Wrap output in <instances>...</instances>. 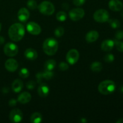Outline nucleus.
<instances>
[{"label":"nucleus","mask_w":123,"mask_h":123,"mask_svg":"<svg viewBox=\"0 0 123 123\" xmlns=\"http://www.w3.org/2000/svg\"><path fill=\"white\" fill-rule=\"evenodd\" d=\"M38 95L42 97H46L49 93V88L46 84H41L37 90Z\"/></svg>","instance_id":"f3484780"},{"label":"nucleus","mask_w":123,"mask_h":123,"mask_svg":"<svg viewBox=\"0 0 123 123\" xmlns=\"http://www.w3.org/2000/svg\"><path fill=\"white\" fill-rule=\"evenodd\" d=\"M62 8H64V9L67 10L68 8V7H69V6H68V5L67 4V3H64V4H62Z\"/></svg>","instance_id":"c9c22d12"},{"label":"nucleus","mask_w":123,"mask_h":123,"mask_svg":"<svg viewBox=\"0 0 123 123\" xmlns=\"http://www.w3.org/2000/svg\"><path fill=\"white\" fill-rule=\"evenodd\" d=\"M26 30L29 33L32 35H38L42 31L40 25L34 22H30L28 23L26 25Z\"/></svg>","instance_id":"9d476101"},{"label":"nucleus","mask_w":123,"mask_h":123,"mask_svg":"<svg viewBox=\"0 0 123 123\" xmlns=\"http://www.w3.org/2000/svg\"><path fill=\"white\" fill-rule=\"evenodd\" d=\"M19 76L21 77L22 78H26L30 75V72L29 70L26 68H23L20 69V70L19 72Z\"/></svg>","instance_id":"a878e982"},{"label":"nucleus","mask_w":123,"mask_h":123,"mask_svg":"<svg viewBox=\"0 0 123 123\" xmlns=\"http://www.w3.org/2000/svg\"><path fill=\"white\" fill-rule=\"evenodd\" d=\"M85 12L82 8H75L71 10L69 12V17L73 21H78L84 18Z\"/></svg>","instance_id":"0eeeda50"},{"label":"nucleus","mask_w":123,"mask_h":123,"mask_svg":"<svg viewBox=\"0 0 123 123\" xmlns=\"http://www.w3.org/2000/svg\"><path fill=\"white\" fill-rule=\"evenodd\" d=\"M56 62L54 60H49L44 63V69L45 70L52 71L56 66Z\"/></svg>","instance_id":"412c9836"},{"label":"nucleus","mask_w":123,"mask_h":123,"mask_svg":"<svg viewBox=\"0 0 123 123\" xmlns=\"http://www.w3.org/2000/svg\"><path fill=\"white\" fill-rule=\"evenodd\" d=\"M36 84L34 81H33V80H30V81L26 83V86L28 90H32L34 88L35 86H36Z\"/></svg>","instance_id":"7c9ffc66"},{"label":"nucleus","mask_w":123,"mask_h":123,"mask_svg":"<svg viewBox=\"0 0 123 123\" xmlns=\"http://www.w3.org/2000/svg\"><path fill=\"white\" fill-rule=\"evenodd\" d=\"M115 90V84L111 80H106L100 83L98 86V91L103 95H109L112 93Z\"/></svg>","instance_id":"7ed1b4c3"},{"label":"nucleus","mask_w":123,"mask_h":123,"mask_svg":"<svg viewBox=\"0 0 123 123\" xmlns=\"http://www.w3.org/2000/svg\"><path fill=\"white\" fill-rule=\"evenodd\" d=\"M68 65L66 62H62L59 64V68L61 71H66L68 69Z\"/></svg>","instance_id":"2f4dec72"},{"label":"nucleus","mask_w":123,"mask_h":123,"mask_svg":"<svg viewBox=\"0 0 123 123\" xmlns=\"http://www.w3.org/2000/svg\"><path fill=\"white\" fill-rule=\"evenodd\" d=\"M9 118L12 123H17L22 121L23 118V113L20 109H14L10 112Z\"/></svg>","instance_id":"1a4fd4ad"},{"label":"nucleus","mask_w":123,"mask_h":123,"mask_svg":"<svg viewBox=\"0 0 123 123\" xmlns=\"http://www.w3.org/2000/svg\"><path fill=\"white\" fill-rule=\"evenodd\" d=\"M56 18L58 21L64 22L67 19V14L64 12H59L56 14Z\"/></svg>","instance_id":"393cba45"},{"label":"nucleus","mask_w":123,"mask_h":123,"mask_svg":"<svg viewBox=\"0 0 123 123\" xmlns=\"http://www.w3.org/2000/svg\"><path fill=\"white\" fill-rule=\"evenodd\" d=\"M58 48V43L54 38H48L45 40L43 44V49L46 55L52 56L56 53Z\"/></svg>","instance_id":"f03ea898"},{"label":"nucleus","mask_w":123,"mask_h":123,"mask_svg":"<svg viewBox=\"0 0 123 123\" xmlns=\"http://www.w3.org/2000/svg\"><path fill=\"white\" fill-rule=\"evenodd\" d=\"M19 49H18V46L13 43H7L5 45L4 48V52L7 56H14L18 54Z\"/></svg>","instance_id":"423d86ee"},{"label":"nucleus","mask_w":123,"mask_h":123,"mask_svg":"<svg viewBox=\"0 0 123 123\" xmlns=\"http://www.w3.org/2000/svg\"><path fill=\"white\" fill-rule=\"evenodd\" d=\"M114 55L111 54H107L104 57V60L105 62H112L114 61Z\"/></svg>","instance_id":"c756f323"},{"label":"nucleus","mask_w":123,"mask_h":123,"mask_svg":"<svg viewBox=\"0 0 123 123\" xmlns=\"http://www.w3.org/2000/svg\"><path fill=\"white\" fill-rule=\"evenodd\" d=\"M1 24H0V31H1Z\"/></svg>","instance_id":"a19ab883"},{"label":"nucleus","mask_w":123,"mask_h":123,"mask_svg":"<svg viewBox=\"0 0 123 123\" xmlns=\"http://www.w3.org/2000/svg\"><path fill=\"white\" fill-rule=\"evenodd\" d=\"M103 68V66L102 64L100 62H94L91 65V69L92 72H100Z\"/></svg>","instance_id":"5701e85b"},{"label":"nucleus","mask_w":123,"mask_h":123,"mask_svg":"<svg viewBox=\"0 0 123 123\" xmlns=\"http://www.w3.org/2000/svg\"><path fill=\"white\" fill-rule=\"evenodd\" d=\"M39 12L44 15H51L55 12V7L52 2L44 1L38 6Z\"/></svg>","instance_id":"20e7f679"},{"label":"nucleus","mask_w":123,"mask_h":123,"mask_svg":"<svg viewBox=\"0 0 123 123\" xmlns=\"http://www.w3.org/2000/svg\"><path fill=\"white\" fill-rule=\"evenodd\" d=\"M93 18L97 22L104 23L108 22L109 19V14L106 10L100 9L94 13Z\"/></svg>","instance_id":"39448f33"},{"label":"nucleus","mask_w":123,"mask_h":123,"mask_svg":"<svg viewBox=\"0 0 123 123\" xmlns=\"http://www.w3.org/2000/svg\"><path fill=\"white\" fill-rule=\"evenodd\" d=\"M98 32L96 31H91L88 32L85 37L86 42L88 43H93L96 42L98 38Z\"/></svg>","instance_id":"6ab92c4d"},{"label":"nucleus","mask_w":123,"mask_h":123,"mask_svg":"<svg viewBox=\"0 0 123 123\" xmlns=\"http://www.w3.org/2000/svg\"><path fill=\"white\" fill-rule=\"evenodd\" d=\"M18 62L14 59H8L6 61L5 63V67L6 69L10 72H14L18 69Z\"/></svg>","instance_id":"9b49d317"},{"label":"nucleus","mask_w":123,"mask_h":123,"mask_svg":"<svg viewBox=\"0 0 123 123\" xmlns=\"http://www.w3.org/2000/svg\"><path fill=\"white\" fill-rule=\"evenodd\" d=\"M16 104H17V100H16L14 99V98L11 99L9 101V102H8V105H9V106H10L12 107L15 106L16 105Z\"/></svg>","instance_id":"f704fd0d"},{"label":"nucleus","mask_w":123,"mask_h":123,"mask_svg":"<svg viewBox=\"0 0 123 123\" xmlns=\"http://www.w3.org/2000/svg\"><path fill=\"white\" fill-rule=\"evenodd\" d=\"M86 0H73V4L76 6H82Z\"/></svg>","instance_id":"72a5a7b5"},{"label":"nucleus","mask_w":123,"mask_h":123,"mask_svg":"<svg viewBox=\"0 0 123 123\" xmlns=\"http://www.w3.org/2000/svg\"><path fill=\"white\" fill-rule=\"evenodd\" d=\"M79 58V53L76 49H71L66 55V60L71 65L76 63Z\"/></svg>","instance_id":"6e6552de"},{"label":"nucleus","mask_w":123,"mask_h":123,"mask_svg":"<svg viewBox=\"0 0 123 123\" xmlns=\"http://www.w3.org/2000/svg\"><path fill=\"white\" fill-rule=\"evenodd\" d=\"M114 43H115V46H116L117 50L119 52H123V42H120V41L115 40H114Z\"/></svg>","instance_id":"c85d7f7f"},{"label":"nucleus","mask_w":123,"mask_h":123,"mask_svg":"<svg viewBox=\"0 0 123 123\" xmlns=\"http://www.w3.org/2000/svg\"><path fill=\"white\" fill-rule=\"evenodd\" d=\"M4 41H5L4 38L2 36H0V44H3V43H4Z\"/></svg>","instance_id":"e433bc0d"},{"label":"nucleus","mask_w":123,"mask_h":123,"mask_svg":"<svg viewBox=\"0 0 123 123\" xmlns=\"http://www.w3.org/2000/svg\"><path fill=\"white\" fill-rule=\"evenodd\" d=\"M115 37L117 40H122L123 38V31H118L115 33Z\"/></svg>","instance_id":"473e14b6"},{"label":"nucleus","mask_w":123,"mask_h":123,"mask_svg":"<svg viewBox=\"0 0 123 123\" xmlns=\"http://www.w3.org/2000/svg\"><path fill=\"white\" fill-rule=\"evenodd\" d=\"M117 123H123V119L121 118L117 121Z\"/></svg>","instance_id":"4c0bfd02"},{"label":"nucleus","mask_w":123,"mask_h":123,"mask_svg":"<svg viewBox=\"0 0 123 123\" xmlns=\"http://www.w3.org/2000/svg\"><path fill=\"white\" fill-rule=\"evenodd\" d=\"M25 58L30 61H34L38 57V54L35 49L32 48H29L26 49L24 53Z\"/></svg>","instance_id":"dca6fc26"},{"label":"nucleus","mask_w":123,"mask_h":123,"mask_svg":"<svg viewBox=\"0 0 123 123\" xmlns=\"http://www.w3.org/2000/svg\"><path fill=\"white\" fill-rule=\"evenodd\" d=\"M114 45H115L114 41L112 40H106L102 42L101 48L103 51L109 52L113 49Z\"/></svg>","instance_id":"a211bd4d"},{"label":"nucleus","mask_w":123,"mask_h":123,"mask_svg":"<svg viewBox=\"0 0 123 123\" xmlns=\"http://www.w3.org/2000/svg\"><path fill=\"white\" fill-rule=\"evenodd\" d=\"M121 92H123V86H122V87H121Z\"/></svg>","instance_id":"58836bf2"},{"label":"nucleus","mask_w":123,"mask_h":123,"mask_svg":"<svg viewBox=\"0 0 123 123\" xmlns=\"http://www.w3.org/2000/svg\"><path fill=\"white\" fill-rule=\"evenodd\" d=\"M31 96L30 92H23L18 96V101L21 104H26L31 101Z\"/></svg>","instance_id":"2eb2a0df"},{"label":"nucleus","mask_w":123,"mask_h":123,"mask_svg":"<svg viewBox=\"0 0 123 123\" xmlns=\"http://www.w3.org/2000/svg\"><path fill=\"white\" fill-rule=\"evenodd\" d=\"M25 28L20 23H16L12 25L8 30V36L13 42L21 40L25 35Z\"/></svg>","instance_id":"f257e3e1"},{"label":"nucleus","mask_w":123,"mask_h":123,"mask_svg":"<svg viewBox=\"0 0 123 123\" xmlns=\"http://www.w3.org/2000/svg\"><path fill=\"white\" fill-rule=\"evenodd\" d=\"M64 33V30L61 26H59L55 30V36L57 37H61Z\"/></svg>","instance_id":"cd10ccee"},{"label":"nucleus","mask_w":123,"mask_h":123,"mask_svg":"<svg viewBox=\"0 0 123 123\" xmlns=\"http://www.w3.org/2000/svg\"><path fill=\"white\" fill-rule=\"evenodd\" d=\"M24 87V83L20 79H16L12 84V90L14 92H19Z\"/></svg>","instance_id":"aec40b11"},{"label":"nucleus","mask_w":123,"mask_h":123,"mask_svg":"<svg viewBox=\"0 0 123 123\" xmlns=\"http://www.w3.org/2000/svg\"><path fill=\"white\" fill-rule=\"evenodd\" d=\"M108 22H109L110 26L114 29L118 28H119L120 26V22L118 20H117V19H109V20H108Z\"/></svg>","instance_id":"b1692460"},{"label":"nucleus","mask_w":123,"mask_h":123,"mask_svg":"<svg viewBox=\"0 0 123 123\" xmlns=\"http://www.w3.org/2000/svg\"><path fill=\"white\" fill-rule=\"evenodd\" d=\"M54 73L52 71L45 70L44 72H40L36 74V78L38 80V82H40L43 78L46 80H50L54 76Z\"/></svg>","instance_id":"4468645a"},{"label":"nucleus","mask_w":123,"mask_h":123,"mask_svg":"<svg viewBox=\"0 0 123 123\" xmlns=\"http://www.w3.org/2000/svg\"><path fill=\"white\" fill-rule=\"evenodd\" d=\"M30 17V12L26 8H21L18 13V18L19 21L25 22L28 20Z\"/></svg>","instance_id":"f8f14e48"},{"label":"nucleus","mask_w":123,"mask_h":123,"mask_svg":"<svg viewBox=\"0 0 123 123\" xmlns=\"http://www.w3.org/2000/svg\"><path fill=\"white\" fill-rule=\"evenodd\" d=\"M27 7L31 10H35L37 8V3L35 0H28L27 2Z\"/></svg>","instance_id":"bb28decb"},{"label":"nucleus","mask_w":123,"mask_h":123,"mask_svg":"<svg viewBox=\"0 0 123 123\" xmlns=\"http://www.w3.org/2000/svg\"><path fill=\"white\" fill-rule=\"evenodd\" d=\"M42 115L39 112H34L31 115L30 120L31 123H40L42 121Z\"/></svg>","instance_id":"4be33fe9"},{"label":"nucleus","mask_w":123,"mask_h":123,"mask_svg":"<svg viewBox=\"0 0 123 123\" xmlns=\"http://www.w3.org/2000/svg\"><path fill=\"white\" fill-rule=\"evenodd\" d=\"M109 7L111 10L119 12L122 10L123 4L120 0H111L109 2Z\"/></svg>","instance_id":"ddd939ff"},{"label":"nucleus","mask_w":123,"mask_h":123,"mask_svg":"<svg viewBox=\"0 0 123 123\" xmlns=\"http://www.w3.org/2000/svg\"><path fill=\"white\" fill-rule=\"evenodd\" d=\"M121 16H122L123 18V12H121Z\"/></svg>","instance_id":"ea45409f"}]
</instances>
